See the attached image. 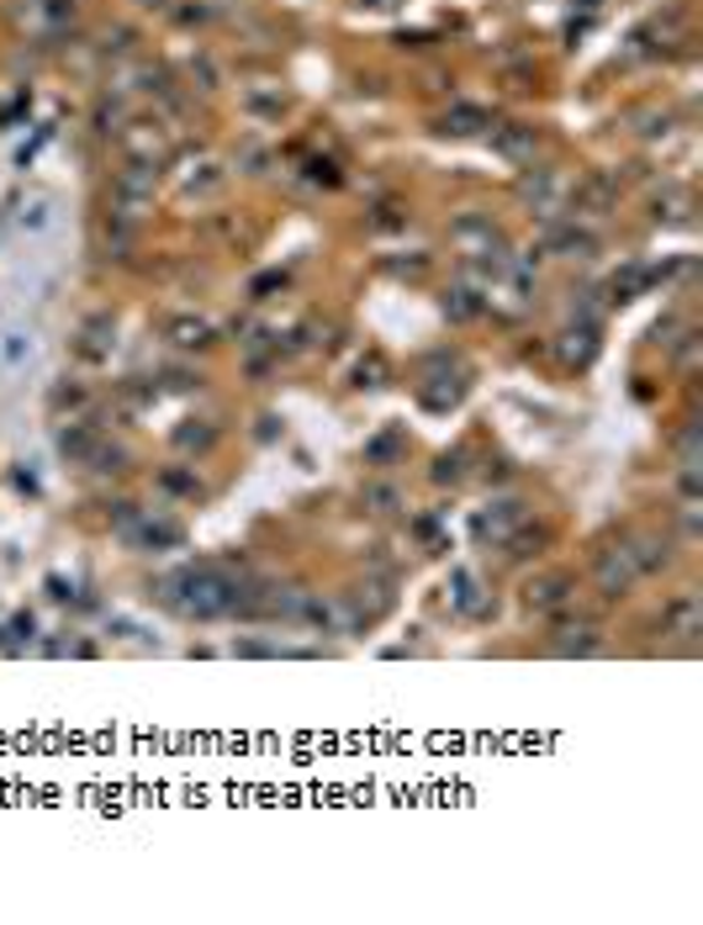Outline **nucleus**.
<instances>
[{
    "label": "nucleus",
    "mask_w": 703,
    "mask_h": 925,
    "mask_svg": "<svg viewBox=\"0 0 703 925\" xmlns=\"http://www.w3.org/2000/svg\"><path fill=\"white\" fill-rule=\"evenodd\" d=\"M123 529L138 550H175V545H185V529L175 518H123Z\"/></svg>",
    "instance_id": "14"
},
{
    "label": "nucleus",
    "mask_w": 703,
    "mask_h": 925,
    "mask_svg": "<svg viewBox=\"0 0 703 925\" xmlns=\"http://www.w3.org/2000/svg\"><path fill=\"white\" fill-rule=\"evenodd\" d=\"M159 487H164V492H175V498H201V481L191 477V471H164Z\"/></svg>",
    "instance_id": "32"
},
{
    "label": "nucleus",
    "mask_w": 703,
    "mask_h": 925,
    "mask_svg": "<svg viewBox=\"0 0 703 925\" xmlns=\"http://www.w3.org/2000/svg\"><path fill=\"white\" fill-rule=\"evenodd\" d=\"M450 603H456L460 614H471V619H487L492 614V603L482 597V582H476L471 571H456V576H450Z\"/></svg>",
    "instance_id": "23"
},
{
    "label": "nucleus",
    "mask_w": 703,
    "mask_h": 925,
    "mask_svg": "<svg viewBox=\"0 0 703 925\" xmlns=\"http://www.w3.org/2000/svg\"><path fill=\"white\" fill-rule=\"evenodd\" d=\"M355 376H360V387H381V381H387V359L370 350V355L360 359V370H355Z\"/></svg>",
    "instance_id": "33"
},
{
    "label": "nucleus",
    "mask_w": 703,
    "mask_h": 925,
    "mask_svg": "<svg viewBox=\"0 0 703 925\" xmlns=\"http://www.w3.org/2000/svg\"><path fill=\"white\" fill-rule=\"evenodd\" d=\"M445 312H450L456 323H471V318L482 312V292H471V286H456V292H445Z\"/></svg>",
    "instance_id": "25"
},
{
    "label": "nucleus",
    "mask_w": 703,
    "mask_h": 925,
    "mask_svg": "<svg viewBox=\"0 0 703 925\" xmlns=\"http://www.w3.org/2000/svg\"><path fill=\"white\" fill-rule=\"evenodd\" d=\"M434 481H439V487H445V481L456 487V481H460V455H445V460L434 466Z\"/></svg>",
    "instance_id": "35"
},
{
    "label": "nucleus",
    "mask_w": 703,
    "mask_h": 925,
    "mask_svg": "<svg viewBox=\"0 0 703 925\" xmlns=\"http://www.w3.org/2000/svg\"><path fill=\"white\" fill-rule=\"evenodd\" d=\"M138 5H149V11H164V5H170V0H138Z\"/></svg>",
    "instance_id": "38"
},
{
    "label": "nucleus",
    "mask_w": 703,
    "mask_h": 925,
    "mask_svg": "<svg viewBox=\"0 0 703 925\" xmlns=\"http://www.w3.org/2000/svg\"><path fill=\"white\" fill-rule=\"evenodd\" d=\"M492 117L487 106H471V101H460V106H450L445 117H439V133L445 138H476V133H487Z\"/></svg>",
    "instance_id": "19"
},
{
    "label": "nucleus",
    "mask_w": 703,
    "mask_h": 925,
    "mask_svg": "<svg viewBox=\"0 0 703 925\" xmlns=\"http://www.w3.org/2000/svg\"><path fill=\"white\" fill-rule=\"evenodd\" d=\"M703 629V608L693 593H677L667 608H661V635H682V640H693Z\"/></svg>",
    "instance_id": "18"
},
{
    "label": "nucleus",
    "mask_w": 703,
    "mask_h": 925,
    "mask_svg": "<svg viewBox=\"0 0 703 925\" xmlns=\"http://www.w3.org/2000/svg\"><path fill=\"white\" fill-rule=\"evenodd\" d=\"M117 149L127 153V164H153V170H164L170 164V153H175V127L170 117H159V112H132V117L117 127Z\"/></svg>",
    "instance_id": "2"
},
{
    "label": "nucleus",
    "mask_w": 703,
    "mask_h": 925,
    "mask_svg": "<svg viewBox=\"0 0 703 925\" xmlns=\"http://www.w3.org/2000/svg\"><path fill=\"white\" fill-rule=\"evenodd\" d=\"M450 243H456L465 260H497V254H508V239H503V228L482 217V212H465L450 222Z\"/></svg>",
    "instance_id": "6"
},
{
    "label": "nucleus",
    "mask_w": 703,
    "mask_h": 925,
    "mask_svg": "<svg viewBox=\"0 0 703 925\" xmlns=\"http://www.w3.org/2000/svg\"><path fill=\"white\" fill-rule=\"evenodd\" d=\"M32 359V333H5V365Z\"/></svg>",
    "instance_id": "34"
},
{
    "label": "nucleus",
    "mask_w": 703,
    "mask_h": 925,
    "mask_svg": "<svg viewBox=\"0 0 703 925\" xmlns=\"http://www.w3.org/2000/svg\"><path fill=\"white\" fill-rule=\"evenodd\" d=\"M22 228H27V233H48V228H54V202H48V196H32L27 207H22Z\"/></svg>",
    "instance_id": "27"
},
{
    "label": "nucleus",
    "mask_w": 703,
    "mask_h": 925,
    "mask_svg": "<svg viewBox=\"0 0 703 925\" xmlns=\"http://www.w3.org/2000/svg\"><path fill=\"white\" fill-rule=\"evenodd\" d=\"M519 196L534 207V217H545V222H555V217H566V196H572V175L566 170H534V175L519 185Z\"/></svg>",
    "instance_id": "7"
},
{
    "label": "nucleus",
    "mask_w": 703,
    "mask_h": 925,
    "mask_svg": "<svg viewBox=\"0 0 703 925\" xmlns=\"http://www.w3.org/2000/svg\"><path fill=\"white\" fill-rule=\"evenodd\" d=\"M555 355H561V365L566 370H581V365H592V355H598V329L581 318V323H566V329L555 333Z\"/></svg>",
    "instance_id": "13"
},
{
    "label": "nucleus",
    "mask_w": 703,
    "mask_h": 925,
    "mask_svg": "<svg viewBox=\"0 0 703 925\" xmlns=\"http://www.w3.org/2000/svg\"><path fill=\"white\" fill-rule=\"evenodd\" d=\"M577 593V576L572 571H545V576H529V587H523V603L534 608V614H555V608H566Z\"/></svg>",
    "instance_id": "11"
},
{
    "label": "nucleus",
    "mask_w": 703,
    "mask_h": 925,
    "mask_svg": "<svg viewBox=\"0 0 703 925\" xmlns=\"http://www.w3.org/2000/svg\"><path fill=\"white\" fill-rule=\"evenodd\" d=\"M170 344H175V350H212L217 344V329L212 323H207V318H191V312H185V318H170Z\"/></svg>",
    "instance_id": "22"
},
{
    "label": "nucleus",
    "mask_w": 703,
    "mask_h": 925,
    "mask_svg": "<svg viewBox=\"0 0 703 925\" xmlns=\"http://www.w3.org/2000/svg\"><path fill=\"white\" fill-rule=\"evenodd\" d=\"M545 545H551V529H545V524H534V518H529V524H523L519 535L508 539V545H503V550H508V556H514V561H529V556H540V550H545Z\"/></svg>",
    "instance_id": "24"
},
{
    "label": "nucleus",
    "mask_w": 703,
    "mask_h": 925,
    "mask_svg": "<svg viewBox=\"0 0 703 925\" xmlns=\"http://www.w3.org/2000/svg\"><path fill=\"white\" fill-rule=\"evenodd\" d=\"M212 439H217V429L212 423H201V419H191L181 434H175V445L181 449H212Z\"/></svg>",
    "instance_id": "30"
},
{
    "label": "nucleus",
    "mask_w": 703,
    "mask_h": 925,
    "mask_svg": "<svg viewBox=\"0 0 703 925\" xmlns=\"http://www.w3.org/2000/svg\"><path fill=\"white\" fill-rule=\"evenodd\" d=\"M630 545H635V556H641L645 576L661 567H672V539L661 535V529H630Z\"/></svg>",
    "instance_id": "21"
},
{
    "label": "nucleus",
    "mask_w": 703,
    "mask_h": 925,
    "mask_svg": "<svg viewBox=\"0 0 703 925\" xmlns=\"http://www.w3.org/2000/svg\"><path fill=\"white\" fill-rule=\"evenodd\" d=\"M112 350H117V323L106 318V312H95V318H85L80 323V333H74V355L80 359H112Z\"/></svg>",
    "instance_id": "16"
},
{
    "label": "nucleus",
    "mask_w": 703,
    "mask_h": 925,
    "mask_svg": "<svg viewBox=\"0 0 703 925\" xmlns=\"http://www.w3.org/2000/svg\"><path fill=\"white\" fill-rule=\"evenodd\" d=\"M641 576H645V567H641V556H635V545H630V535L603 545L598 561H592V582H598V593L609 597V603L613 597H624V593H635Z\"/></svg>",
    "instance_id": "3"
},
{
    "label": "nucleus",
    "mask_w": 703,
    "mask_h": 925,
    "mask_svg": "<svg viewBox=\"0 0 703 925\" xmlns=\"http://www.w3.org/2000/svg\"><path fill=\"white\" fill-rule=\"evenodd\" d=\"M239 593H244V576H233L228 567H191L164 582V603H175L191 619H222V614H233V608H239Z\"/></svg>",
    "instance_id": "1"
},
{
    "label": "nucleus",
    "mask_w": 703,
    "mask_h": 925,
    "mask_svg": "<svg viewBox=\"0 0 703 925\" xmlns=\"http://www.w3.org/2000/svg\"><path fill=\"white\" fill-rule=\"evenodd\" d=\"M244 106H249V112H260V117H280V112H286V95H280V85L276 90L249 85L244 90Z\"/></svg>",
    "instance_id": "26"
},
{
    "label": "nucleus",
    "mask_w": 703,
    "mask_h": 925,
    "mask_svg": "<svg viewBox=\"0 0 703 925\" xmlns=\"http://www.w3.org/2000/svg\"><path fill=\"white\" fill-rule=\"evenodd\" d=\"M228 185V170L217 164V159H191L181 170V196H196V202H207Z\"/></svg>",
    "instance_id": "17"
},
{
    "label": "nucleus",
    "mask_w": 703,
    "mask_h": 925,
    "mask_svg": "<svg viewBox=\"0 0 703 925\" xmlns=\"http://www.w3.org/2000/svg\"><path fill=\"white\" fill-rule=\"evenodd\" d=\"M492 144H497L503 159H514V164H534L540 133H534L529 122H492Z\"/></svg>",
    "instance_id": "15"
},
{
    "label": "nucleus",
    "mask_w": 703,
    "mask_h": 925,
    "mask_svg": "<svg viewBox=\"0 0 703 925\" xmlns=\"http://www.w3.org/2000/svg\"><path fill=\"white\" fill-rule=\"evenodd\" d=\"M80 402H85V391H80V387H59V391H54V408H80Z\"/></svg>",
    "instance_id": "36"
},
{
    "label": "nucleus",
    "mask_w": 703,
    "mask_h": 925,
    "mask_svg": "<svg viewBox=\"0 0 703 925\" xmlns=\"http://www.w3.org/2000/svg\"><path fill=\"white\" fill-rule=\"evenodd\" d=\"M101 429L95 423H64L59 429V449H64V460H80V466H91V455L101 449Z\"/></svg>",
    "instance_id": "20"
},
{
    "label": "nucleus",
    "mask_w": 703,
    "mask_h": 925,
    "mask_svg": "<svg viewBox=\"0 0 703 925\" xmlns=\"http://www.w3.org/2000/svg\"><path fill=\"white\" fill-rule=\"evenodd\" d=\"M523 524H529V503H523V498H497V503H487L482 513H476V539L503 550Z\"/></svg>",
    "instance_id": "8"
},
{
    "label": "nucleus",
    "mask_w": 703,
    "mask_h": 925,
    "mask_svg": "<svg viewBox=\"0 0 703 925\" xmlns=\"http://www.w3.org/2000/svg\"><path fill=\"white\" fill-rule=\"evenodd\" d=\"M613 202H619V185L609 175H572L566 217H609Z\"/></svg>",
    "instance_id": "9"
},
{
    "label": "nucleus",
    "mask_w": 703,
    "mask_h": 925,
    "mask_svg": "<svg viewBox=\"0 0 703 925\" xmlns=\"http://www.w3.org/2000/svg\"><path fill=\"white\" fill-rule=\"evenodd\" d=\"M545 249H551L555 260H592L598 254V233L581 228L577 217H555L551 228H545Z\"/></svg>",
    "instance_id": "10"
},
{
    "label": "nucleus",
    "mask_w": 703,
    "mask_h": 925,
    "mask_svg": "<svg viewBox=\"0 0 703 925\" xmlns=\"http://www.w3.org/2000/svg\"><path fill=\"white\" fill-rule=\"evenodd\" d=\"M153 191H159V170H153V164H123V170L112 175V217L138 222V217L153 207Z\"/></svg>",
    "instance_id": "5"
},
{
    "label": "nucleus",
    "mask_w": 703,
    "mask_h": 925,
    "mask_svg": "<svg viewBox=\"0 0 703 925\" xmlns=\"http://www.w3.org/2000/svg\"><path fill=\"white\" fill-rule=\"evenodd\" d=\"M132 43H138V32H132V27H106L95 48H101V54H117V59H127V54H132Z\"/></svg>",
    "instance_id": "31"
},
{
    "label": "nucleus",
    "mask_w": 703,
    "mask_h": 925,
    "mask_svg": "<svg viewBox=\"0 0 703 925\" xmlns=\"http://www.w3.org/2000/svg\"><path fill=\"white\" fill-rule=\"evenodd\" d=\"M688 212H693V196H688V191L656 196V217H667V222H688Z\"/></svg>",
    "instance_id": "29"
},
{
    "label": "nucleus",
    "mask_w": 703,
    "mask_h": 925,
    "mask_svg": "<svg viewBox=\"0 0 703 925\" xmlns=\"http://www.w3.org/2000/svg\"><path fill=\"white\" fill-rule=\"evenodd\" d=\"M360 498H366V507H370V513H397V507H402L397 487H387V481H370V487H366V492H360Z\"/></svg>",
    "instance_id": "28"
},
{
    "label": "nucleus",
    "mask_w": 703,
    "mask_h": 925,
    "mask_svg": "<svg viewBox=\"0 0 703 925\" xmlns=\"http://www.w3.org/2000/svg\"><path fill=\"white\" fill-rule=\"evenodd\" d=\"M360 5H370V11H392V5H402V0H360Z\"/></svg>",
    "instance_id": "37"
},
{
    "label": "nucleus",
    "mask_w": 703,
    "mask_h": 925,
    "mask_svg": "<svg viewBox=\"0 0 703 925\" xmlns=\"http://www.w3.org/2000/svg\"><path fill=\"white\" fill-rule=\"evenodd\" d=\"M598 646H603V629H598V619H587V614L561 619V625L551 629V651H561V656H592Z\"/></svg>",
    "instance_id": "12"
},
{
    "label": "nucleus",
    "mask_w": 703,
    "mask_h": 925,
    "mask_svg": "<svg viewBox=\"0 0 703 925\" xmlns=\"http://www.w3.org/2000/svg\"><path fill=\"white\" fill-rule=\"evenodd\" d=\"M460 397H465V365H460L450 350L428 355L424 376H418V402L434 408V413H445V408H456Z\"/></svg>",
    "instance_id": "4"
}]
</instances>
